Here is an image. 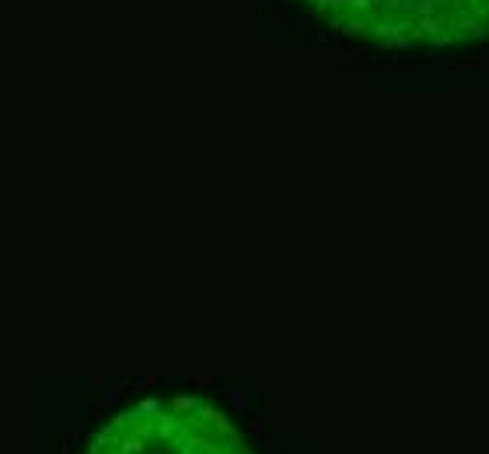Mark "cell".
<instances>
[{
    "instance_id": "7a4b0ae2",
    "label": "cell",
    "mask_w": 489,
    "mask_h": 454,
    "mask_svg": "<svg viewBox=\"0 0 489 454\" xmlns=\"http://www.w3.org/2000/svg\"><path fill=\"white\" fill-rule=\"evenodd\" d=\"M73 444H77V433H66V440H63V454H73Z\"/></svg>"
},
{
    "instance_id": "6da1fadb",
    "label": "cell",
    "mask_w": 489,
    "mask_h": 454,
    "mask_svg": "<svg viewBox=\"0 0 489 454\" xmlns=\"http://www.w3.org/2000/svg\"><path fill=\"white\" fill-rule=\"evenodd\" d=\"M318 21L378 49H455L489 39V0H300Z\"/></svg>"
}]
</instances>
